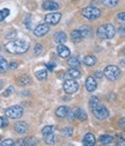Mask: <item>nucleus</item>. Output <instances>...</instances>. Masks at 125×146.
<instances>
[{
  "label": "nucleus",
  "mask_w": 125,
  "mask_h": 146,
  "mask_svg": "<svg viewBox=\"0 0 125 146\" xmlns=\"http://www.w3.org/2000/svg\"><path fill=\"white\" fill-rule=\"evenodd\" d=\"M17 84H19L20 86L26 87V86H28V85L31 84V78L29 76H26V74L24 76H21V77L17 78Z\"/></svg>",
  "instance_id": "20"
},
{
  "label": "nucleus",
  "mask_w": 125,
  "mask_h": 146,
  "mask_svg": "<svg viewBox=\"0 0 125 146\" xmlns=\"http://www.w3.org/2000/svg\"><path fill=\"white\" fill-rule=\"evenodd\" d=\"M42 8L45 11H56L59 8V4L56 1H52V0H45L42 4Z\"/></svg>",
  "instance_id": "9"
},
{
  "label": "nucleus",
  "mask_w": 125,
  "mask_h": 146,
  "mask_svg": "<svg viewBox=\"0 0 125 146\" xmlns=\"http://www.w3.org/2000/svg\"><path fill=\"white\" fill-rule=\"evenodd\" d=\"M103 76L110 81H115L120 77V68L116 65H109L104 68Z\"/></svg>",
  "instance_id": "2"
},
{
  "label": "nucleus",
  "mask_w": 125,
  "mask_h": 146,
  "mask_svg": "<svg viewBox=\"0 0 125 146\" xmlns=\"http://www.w3.org/2000/svg\"><path fill=\"white\" fill-rule=\"evenodd\" d=\"M56 130V126H53V125H46L44 126L43 129H42V133L43 135H48V133H51V132H55Z\"/></svg>",
  "instance_id": "31"
},
{
  "label": "nucleus",
  "mask_w": 125,
  "mask_h": 146,
  "mask_svg": "<svg viewBox=\"0 0 125 146\" xmlns=\"http://www.w3.org/2000/svg\"><path fill=\"white\" fill-rule=\"evenodd\" d=\"M118 125H119V127H122L123 130H125V117H123V118H120V119H119Z\"/></svg>",
  "instance_id": "40"
},
{
  "label": "nucleus",
  "mask_w": 125,
  "mask_h": 146,
  "mask_svg": "<svg viewBox=\"0 0 125 146\" xmlns=\"http://www.w3.org/2000/svg\"><path fill=\"white\" fill-rule=\"evenodd\" d=\"M97 36L102 40H106V34H105V27L104 26H100L97 28Z\"/></svg>",
  "instance_id": "29"
},
{
  "label": "nucleus",
  "mask_w": 125,
  "mask_h": 146,
  "mask_svg": "<svg viewBox=\"0 0 125 146\" xmlns=\"http://www.w3.org/2000/svg\"><path fill=\"white\" fill-rule=\"evenodd\" d=\"M8 125V121L6 117H0V127H5Z\"/></svg>",
  "instance_id": "38"
},
{
  "label": "nucleus",
  "mask_w": 125,
  "mask_h": 146,
  "mask_svg": "<svg viewBox=\"0 0 125 146\" xmlns=\"http://www.w3.org/2000/svg\"><path fill=\"white\" fill-rule=\"evenodd\" d=\"M117 145H122V146H125V139L124 138H118V141H117Z\"/></svg>",
  "instance_id": "45"
},
{
  "label": "nucleus",
  "mask_w": 125,
  "mask_h": 146,
  "mask_svg": "<svg viewBox=\"0 0 125 146\" xmlns=\"http://www.w3.org/2000/svg\"><path fill=\"white\" fill-rule=\"evenodd\" d=\"M53 40H55V42L58 44H64L67 40V36L64 31H57L55 34V36H53Z\"/></svg>",
  "instance_id": "11"
},
{
  "label": "nucleus",
  "mask_w": 125,
  "mask_h": 146,
  "mask_svg": "<svg viewBox=\"0 0 125 146\" xmlns=\"http://www.w3.org/2000/svg\"><path fill=\"white\" fill-rule=\"evenodd\" d=\"M100 141L103 144V145H110L112 141H114V138L109 135H103L100 137Z\"/></svg>",
  "instance_id": "25"
},
{
  "label": "nucleus",
  "mask_w": 125,
  "mask_h": 146,
  "mask_svg": "<svg viewBox=\"0 0 125 146\" xmlns=\"http://www.w3.org/2000/svg\"><path fill=\"white\" fill-rule=\"evenodd\" d=\"M63 88L65 90V93L67 94H73L75 92H78L79 89V84L74 80V79H67L65 80L64 85H63Z\"/></svg>",
  "instance_id": "6"
},
{
  "label": "nucleus",
  "mask_w": 125,
  "mask_h": 146,
  "mask_svg": "<svg viewBox=\"0 0 125 146\" xmlns=\"http://www.w3.org/2000/svg\"><path fill=\"white\" fill-rule=\"evenodd\" d=\"M42 52H43V46L41 44H36V45H35V54H36V56H40Z\"/></svg>",
  "instance_id": "35"
},
{
  "label": "nucleus",
  "mask_w": 125,
  "mask_h": 146,
  "mask_svg": "<svg viewBox=\"0 0 125 146\" xmlns=\"http://www.w3.org/2000/svg\"><path fill=\"white\" fill-rule=\"evenodd\" d=\"M56 115L60 118H65L67 115H68V108L65 107V106H62L59 108H57V110H56Z\"/></svg>",
  "instance_id": "21"
},
{
  "label": "nucleus",
  "mask_w": 125,
  "mask_h": 146,
  "mask_svg": "<svg viewBox=\"0 0 125 146\" xmlns=\"http://www.w3.org/2000/svg\"><path fill=\"white\" fill-rule=\"evenodd\" d=\"M46 67H48L50 71H52L53 68L56 67V63H53V62H52V63H48V64H46Z\"/></svg>",
  "instance_id": "43"
},
{
  "label": "nucleus",
  "mask_w": 125,
  "mask_h": 146,
  "mask_svg": "<svg viewBox=\"0 0 125 146\" xmlns=\"http://www.w3.org/2000/svg\"><path fill=\"white\" fill-rule=\"evenodd\" d=\"M5 115L9 118L17 119L23 115V108L21 106H12L5 110Z\"/></svg>",
  "instance_id": "4"
},
{
  "label": "nucleus",
  "mask_w": 125,
  "mask_h": 146,
  "mask_svg": "<svg viewBox=\"0 0 125 146\" xmlns=\"http://www.w3.org/2000/svg\"><path fill=\"white\" fill-rule=\"evenodd\" d=\"M105 27V34H106V40H110L112 38L115 34H116V29L115 27L111 25V23H108V25H104Z\"/></svg>",
  "instance_id": "17"
},
{
  "label": "nucleus",
  "mask_w": 125,
  "mask_h": 146,
  "mask_svg": "<svg viewBox=\"0 0 125 146\" xmlns=\"http://www.w3.org/2000/svg\"><path fill=\"white\" fill-rule=\"evenodd\" d=\"M62 133L64 137H71L73 133V129L72 127H64V129L62 130Z\"/></svg>",
  "instance_id": "33"
},
{
  "label": "nucleus",
  "mask_w": 125,
  "mask_h": 146,
  "mask_svg": "<svg viewBox=\"0 0 125 146\" xmlns=\"http://www.w3.org/2000/svg\"><path fill=\"white\" fill-rule=\"evenodd\" d=\"M8 15H9V9L8 8H4V9L0 11V22H3Z\"/></svg>",
  "instance_id": "32"
},
{
  "label": "nucleus",
  "mask_w": 125,
  "mask_h": 146,
  "mask_svg": "<svg viewBox=\"0 0 125 146\" xmlns=\"http://www.w3.org/2000/svg\"><path fill=\"white\" fill-rule=\"evenodd\" d=\"M68 65H69L71 67L79 68V67L81 66V62L79 60V58H78V57H75V56H71V57H69V59H68Z\"/></svg>",
  "instance_id": "22"
},
{
  "label": "nucleus",
  "mask_w": 125,
  "mask_h": 146,
  "mask_svg": "<svg viewBox=\"0 0 125 146\" xmlns=\"http://www.w3.org/2000/svg\"><path fill=\"white\" fill-rule=\"evenodd\" d=\"M8 68V63L5 58L0 57V73H5Z\"/></svg>",
  "instance_id": "28"
},
{
  "label": "nucleus",
  "mask_w": 125,
  "mask_h": 146,
  "mask_svg": "<svg viewBox=\"0 0 125 146\" xmlns=\"http://www.w3.org/2000/svg\"><path fill=\"white\" fill-rule=\"evenodd\" d=\"M1 87H3V81L0 80V89H1Z\"/></svg>",
  "instance_id": "49"
},
{
  "label": "nucleus",
  "mask_w": 125,
  "mask_h": 146,
  "mask_svg": "<svg viewBox=\"0 0 125 146\" xmlns=\"http://www.w3.org/2000/svg\"><path fill=\"white\" fill-rule=\"evenodd\" d=\"M81 14L83 17H86L87 20H95L97 17H100L101 15V11L94 6H88V7H85L82 11H81Z\"/></svg>",
  "instance_id": "3"
},
{
  "label": "nucleus",
  "mask_w": 125,
  "mask_h": 146,
  "mask_svg": "<svg viewBox=\"0 0 125 146\" xmlns=\"http://www.w3.org/2000/svg\"><path fill=\"white\" fill-rule=\"evenodd\" d=\"M95 76L99 77V78H101V77L103 76V73H101V72H96V73H95Z\"/></svg>",
  "instance_id": "47"
},
{
  "label": "nucleus",
  "mask_w": 125,
  "mask_h": 146,
  "mask_svg": "<svg viewBox=\"0 0 125 146\" xmlns=\"http://www.w3.org/2000/svg\"><path fill=\"white\" fill-rule=\"evenodd\" d=\"M0 139H1V137H0Z\"/></svg>",
  "instance_id": "51"
},
{
  "label": "nucleus",
  "mask_w": 125,
  "mask_h": 146,
  "mask_svg": "<svg viewBox=\"0 0 125 146\" xmlns=\"http://www.w3.org/2000/svg\"><path fill=\"white\" fill-rule=\"evenodd\" d=\"M15 36H16V33H15V31H13V33L8 34V35L6 36V37H7V38H14V37H15Z\"/></svg>",
  "instance_id": "46"
},
{
  "label": "nucleus",
  "mask_w": 125,
  "mask_h": 146,
  "mask_svg": "<svg viewBox=\"0 0 125 146\" xmlns=\"http://www.w3.org/2000/svg\"><path fill=\"white\" fill-rule=\"evenodd\" d=\"M97 104H100V100H99V98H96V96H92L91 100H89V107H91V108H94V107H96Z\"/></svg>",
  "instance_id": "34"
},
{
  "label": "nucleus",
  "mask_w": 125,
  "mask_h": 146,
  "mask_svg": "<svg viewBox=\"0 0 125 146\" xmlns=\"http://www.w3.org/2000/svg\"><path fill=\"white\" fill-rule=\"evenodd\" d=\"M17 145H26V146H32V145H37V139L34 137H29V138H24V139H20L17 141Z\"/></svg>",
  "instance_id": "16"
},
{
  "label": "nucleus",
  "mask_w": 125,
  "mask_h": 146,
  "mask_svg": "<svg viewBox=\"0 0 125 146\" xmlns=\"http://www.w3.org/2000/svg\"><path fill=\"white\" fill-rule=\"evenodd\" d=\"M72 111H73L74 117H75L77 119H79V121H81V122H83V121L87 119V114L85 113V110H82V109L75 108V109H73Z\"/></svg>",
  "instance_id": "15"
},
{
  "label": "nucleus",
  "mask_w": 125,
  "mask_h": 146,
  "mask_svg": "<svg viewBox=\"0 0 125 146\" xmlns=\"http://www.w3.org/2000/svg\"><path fill=\"white\" fill-rule=\"evenodd\" d=\"M44 137V140L48 145H52V144H55V133L51 132V133H48V135H43Z\"/></svg>",
  "instance_id": "26"
},
{
  "label": "nucleus",
  "mask_w": 125,
  "mask_h": 146,
  "mask_svg": "<svg viewBox=\"0 0 125 146\" xmlns=\"http://www.w3.org/2000/svg\"><path fill=\"white\" fill-rule=\"evenodd\" d=\"M92 110H93V115L99 119H105L109 116V110L106 109L105 106L102 104H97L96 107L92 108Z\"/></svg>",
  "instance_id": "5"
},
{
  "label": "nucleus",
  "mask_w": 125,
  "mask_h": 146,
  "mask_svg": "<svg viewBox=\"0 0 125 146\" xmlns=\"http://www.w3.org/2000/svg\"><path fill=\"white\" fill-rule=\"evenodd\" d=\"M57 52H58V54H59L62 58H67V57H69V53H71L69 50H68V48L65 46L64 44H58Z\"/></svg>",
  "instance_id": "13"
},
{
  "label": "nucleus",
  "mask_w": 125,
  "mask_h": 146,
  "mask_svg": "<svg viewBox=\"0 0 125 146\" xmlns=\"http://www.w3.org/2000/svg\"><path fill=\"white\" fill-rule=\"evenodd\" d=\"M101 1L106 7H115L118 4V0H101Z\"/></svg>",
  "instance_id": "30"
},
{
  "label": "nucleus",
  "mask_w": 125,
  "mask_h": 146,
  "mask_svg": "<svg viewBox=\"0 0 125 146\" xmlns=\"http://www.w3.org/2000/svg\"><path fill=\"white\" fill-rule=\"evenodd\" d=\"M67 74H68V77H69L71 79H78V78H80L81 73H80V71H79L78 68L72 67V68H69V70H68Z\"/></svg>",
  "instance_id": "24"
},
{
  "label": "nucleus",
  "mask_w": 125,
  "mask_h": 146,
  "mask_svg": "<svg viewBox=\"0 0 125 146\" xmlns=\"http://www.w3.org/2000/svg\"><path fill=\"white\" fill-rule=\"evenodd\" d=\"M62 19V14L60 13H49L45 15V22L48 25H52V26H56L59 23Z\"/></svg>",
  "instance_id": "7"
},
{
  "label": "nucleus",
  "mask_w": 125,
  "mask_h": 146,
  "mask_svg": "<svg viewBox=\"0 0 125 146\" xmlns=\"http://www.w3.org/2000/svg\"><path fill=\"white\" fill-rule=\"evenodd\" d=\"M124 131H125V130H124Z\"/></svg>",
  "instance_id": "52"
},
{
  "label": "nucleus",
  "mask_w": 125,
  "mask_h": 146,
  "mask_svg": "<svg viewBox=\"0 0 125 146\" xmlns=\"http://www.w3.org/2000/svg\"><path fill=\"white\" fill-rule=\"evenodd\" d=\"M96 57L95 56H93V54H88V56H86L85 58H83V63H85V65H87V66H93V65H95L96 64Z\"/></svg>",
  "instance_id": "23"
},
{
  "label": "nucleus",
  "mask_w": 125,
  "mask_h": 146,
  "mask_svg": "<svg viewBox=\"0 0 125 146\" xmlns=\"http://www.w3.org/2000/svg\"><path fill=\"white\" fill-rule=\"evenodd\" d=\"M50 31V27L48 23H42L40 26H37L36 28H35L34 30V34L37 36V37H43V36H45Z\"/></svg>",
  "instance_id": "8"
},
{
  "label": "nucleus",
  "mask_w": 125,
  "mask_h": 146,
  "mask_svg": "<svg viewBox=\"0 0 125 146\" xmlns=\"http://www.w3.org/2000/svg\"><path fill=\"white\" fill-rule=\"evenodd\" d=\"M80 31L82 34V37H85V38H89L93 36V30L89 26H82L80 28Z\"/></svg>",
  "instance_id": "19"
},
{
  "label": "nucleus",
  "mask_w": 125,
  "mask_h": 146,
  "mask_svg": "<svg viewBox=\"0 0 125 146\" xmlns=\"http://www.w3.org/2000/svg\"><path fill=\"white\" fill-rule=\"evenodd\" d=\"M124 53H125V49H124Z\"/></svg>",
  "instance_id": "50"
},
{
  "label": "nucleus",
  "mask_w": 125,
  "mask_h": 146,
  "mask_svg": "<svg viewBox=\"0 0 125 146\" xmlns=\"http://www.w3.org/2000/svg\"><path fill=\"white\" fill-rule=\"evenodd\" d=\"M117 19H118V20H120V21H124V22H125V12L119 13V14L117 15Z\"/></svg>",
  "instance_id": "41"
},
{
  "label": "nucleus",
  "mask_w": 125,
  "mask_h": 146,
  "mask_svg": "<svg viewBox=\"0 0 125 146\" xmlns=\"http://www.w3.org/2000/svg\"><path fill=\"white\" fill-rule=\"evenodd\" d=\"M96 87H97V84H96V80L93 77L87 78V80H86V88H87L88 92H94V90L96 89Z\"/></svg>",
  "instance_id": "12"
},
{
  "label": "nucleus",
  "mask_w": 125,
  "mask_h": 146,
  "mask_svg": "<svg viewBox=\"0 0 125 146\" xmlns=\"http://www.w3.org/2000/svg\"><path fill=\"white\" fill-rule=\"evenodd\" d=\"M5 48L9 53L21 54V53H24L29 49V42L23 41V40H12L8 43H6Z\"/></svg>",
  "instance_id": "1"
},
{
  "label": "nucleus",
  "mask_w": 125,
  "mask_h": 146,
  "mask_svg": "<svg viewBox=\"0 0 125 146\" xmlns=\"http://www.w3.org/2000/svg\"><path fill=\"white\" fill-rule=\"evenodd\" d=\"M14 130L20 133V135H23L28 131V124L26 122H17L14 124Z\"/></svg>",
  "instance_id": "10"
},
{
  "label": "nucleus",
  "mask_w": 125,
  "mask_h": 146,
  "mask_svg": "<svg viewBox=\"0 0 125 146\" xmlns=\"http://www.w3.org/2000/svg\"><path fill=\"white\" fill-rule=\"evenodd\" d=\"M17 67V63H15V62H12L9 65H8V68H11V70H15Z\"/></svg>",
  "instance_id": "44"
},
{
  "label": "nucleus",
  "mask_w": 125,
  "mask_h": 146,
  "mask_svg": "<svg viewBox=\"0 0 125 146\" xmlns=\"http://www.w3.org/2000/svg\"><path fill=\"white\" fill-rule=\"evenodd\" d=\"M35 76H36V78L38 79V80H45L46 79V77H48V73H46V71L45 70H40V71H36L35 72Z\"/></svg>",
  "instance_id": "27"
},
{
  "label": "nucleus",
  "mask_w": 125,
  "mask_h": 146,
  "mask_svg": "<svg viewBox=\"0 0 125 146\" xmlns=\"http://www.w3.org/2000/svg\"><path fill=\"white\" fill-rule=\"evenodd\" d=\"M82 38H83V37H82V34H81L80 30L75 29V30H73L72 33H71V40H72L74 43H79V42H81Z\"/></svg>",
  "instance_id": "18"
},
{
  "label": "nucleus",
  "mask_w": 125,
  "mask_h": 146,
  "mask_svg": "<svg viewBox=\"0 0 125 146\" xmlns=\"http://www.w3.org/2000/svg\"><path fill=\"white\" fill-rule=\"evenodd\" d=\"M120 66L122 67H125V59H122L120 60Z\"/></svg>",
  "instance_id": "48"
},
{
  "label": "nucleus",
  "mask_w": 125,
  "mask_h": 146,
  "mask_svg": "<svg viewBox=\"0 0 125 146\" xmlns=\"http://www.w3.org/2000/svg\"><path fill=\"white\" fill-rule=\"evenodd\" d=\"M83 145H86V146H94L95 145V143H96V140H95V136L93 135V133H91V132H88L85 137H83Z\"/></svg>",
  "instance_id": "14"
},
{
  "label": "nucleus",
  "mask_w": 125,
  "mask_h": 146,
  "mask_svg": "<svg viewBox=\"0 0 125 146\" xmlns=\"http://www.w3.org/2000/svg\"><path fill=\"white\" fill-rule=\"evenodd\" d=\"M118 33H119L120 36L125 37V25H122V26L118 28Z\"/></svg>",
  "instance_id": "39"
},
{
  "label": "nucleus",
  "mask_w": 125,
  "mask_h": 146,
  "mask_svg": "<svg viewBox=\"0 0 125 146\" xmlns=\"http://www.w3.org/2000/svg\"><path fill=\"white\" fill-rule=\"evenodd\" d=\"M14 92V88H13V86H9L6 90H5V92L3 93V96H5V98H7V96H9L12 93Z\"/></svg>",
  "instance_id": "36"
},
{
  "label": "nucleus",
  "mask_w": 125,
  "mask_h": 146,
  "mask_svg": "<svg viewBox=\"0 0 125 146\" xmlns=\"http://www.w3.org/2000/svg\"><path fill=\"white\" fill-rule=\"evenodd\" d=\"M1 146H13L14 145V141L12 139H5L3 143H0Z\"/></svg>",
  "instance_id": "37"
},
{
  "label": "nucleus",
  "mask_w": 125,
  "mask_h": 146,
  "mask_svg": "<svg viewBox=\"0 0 125 146\" xmlns=\"http://www.w3.org/2000/svg\"><path fill=\"white\" fill-rule=\"evenodd\" d=\"M24 23H26V27L28 28V29H31V22H30V16H28L27 19H26V21H24Z\"/></svg>",
  "instance_id": "42"
}]
</instances>
